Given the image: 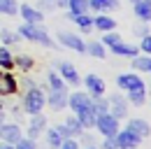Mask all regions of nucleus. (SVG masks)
<instances>
[{"instance_id":"cd10ccee","label":"nucleus","mask_w":151,"mask_h":149,"mask_svg":"<svg viewBox=\"0 0 151 149\" xmlns=\"http://www.w3.org/2000/svg\"><path fill=\"white\" fill-rule=\"evenodd\" d=\"M132 68L151 74V56H132Z\"/></svg>"},{"instance_id":"f704fd0d","label":"nucleus","mask_w":151,"mask_h":149,"mask_svg":"<svg viewBox=\"0 0 151 149\" xmlns=\"http://www.w3.org/2000/svg\"><path fill=\"white\" fill-rule=\"evenodd\" d=\"M40 12H51V9H58V0H40L37 2Z\"/></svg>"},{"instance_id":"7ed1b4c3","label":"nucleus","mask_w":151,"mask_h":149,"mask_svg":"<svg viewBox=\"0 0 151 149\" xmlns=\"http://www.w3.org/2000/svg\"><path fill=\"white\" fill-rule=\"evenodd\" d=\"M44 105H47V95L42 93L40 86H33V89L28 91V95H26V100H23L26 112H28L30 116H33V114H40V112L44 110Z\"/></svg>"},{"instance_id":"4468645a","label":"nucleus","mask_w":151,"mask_h":149,"mask_svg":"<svg viewBox=\"0 0 151 149\" xmlns=\"http://www.w3.org/2000/svg\"><path fill=\"white\" fill-rule=\"evenodd\" d=\"M126 128L130 130V133H135V135H139V137H149V135H151L149 121H144V119H139V116H132V119H128Z\"/></svg>"},{"instance_id":"412c9836","label":"nucleus","mask_w":151,"mask_h":149,"mask_svg":"<svg viewBox=\"0 0 151 149\" xmlns=\"http://www.w3.org/2000/svg\"><path fill=\"white\" fill-rule=\"evenodd\" d=\"M65 7L70 9L68 12V19H70V17H75V14L88 12V0H65Z\"/></svg>"},{"instance_id":"e433bc0d","label":"nucleus","mask_w":151,"mask_h":149,"mask_svg":"<svg viewBox=\"0 0 151 149\" xmlns=\"http://www.w3.org/2000/svg\"><path fill=\"white\" fill-rule=\"evenodd\" d=\"M139 51H144L147 56H151V35H149V33L142 37V42H139Z\"/></svg>"},{"instance_id":"ea45409f","label":"nucleus","mask_w":151,"mask_h":149,"mask_svg":"<svg viewBox=\"0 0 151 149\" xmlns=\"http://www.w3.org/2000/svg\"><path fill=\"white\" fill-rule=\"evenodd\" d=\"M102 149H116V142H114V137H105V142H102Z\"/></svg>"},{"instance_id":"c756f323","label":"nucleus","mask_w":151,"mask_h":149,"mask_svg":"<svg viewBox=\"0 0 151 149\" xmlns=\"http://www.w3.org/2000/svg\"><path fill=\"white\" fill-rule=\"evenodd\" d=\"M91 105H93L95 114L109 112V100H107V98H102V95H91Z\"/></svg>"},{"instance_id":"9b49d317","label":"nucleus","mask_w":151,"mask_h":149,"mask_svg":"<svg viewBox=\"0 0 151 149\" xmlns=\"http://www.w3.org/2000/svg\"><path fill=\"white\" fill-rule=\"evenodd\" d=\"M68 89H60V91H51L49 93V98H47V105L51 107L54 112H60L68 107Z\"/></svg>"},{"instance_id":"c85d7f7f","label":"nucleus","mask_w":151,"mask_h":149,"mask_svg":"<svg viewBox=\"0 0 151 149\" xmlns=\"http://www.w3.org/2000/svg\"><path fill=\"white\" fill-rule=\"evenodd\" d=\"M14 68V56L9 54L7 47H0V70H12Z\"/></svg>"},{"instance_id":"ddd939ff","label":"nucleus","mask_w":151,"mask_h":149,"mask_svg":"<svg viewBox=\"0 0 151 149\" xmlns=\"http://www.w3.org/2000/svg\"><path fill=\"white\" fill-rule=\"evenodd\" d=\"M17 91H19L17 77L9 72H0V95H14Z\"/></svg>"},{"instance_id":"423d86ee","label":"nucleus","mask_w":151,"mask_h":149,"mask_svg":"<svg viewBox=\"0 0 151 149\" xmlns=\"http://www.w3.org/2000/svg\"><path fill=\"white\" fill-rule=\"evenodd\" d=\"M107 100H109V114H114L119 121L128 116V100H126L121 93H112Z\"/></svg>"},{"instance_id":"f257e3e1","label":"nucleus","mask_w":151,"mask_h":149,"mask_svg":"<svg viewBox=\"0 0 151 149\" xmlns=\"http://www.w3.org/2000/svg\"><path fill=\"white\" fill-rule=\"evenodd\" d=\"M17 33H19V37L28 40V42H35V44H42V47H56V42L49 37V33L42 26H37V23H26L23 21Z\"/></svg>"},{"instance_id":"a878e982","label":"nucleus","mask_w":151,"mask_h":149,"mask_svg":"<svg viewBox=\"0 0 151 149\" xmlns=\"http://www.w3.org/2000/svg\"><path fill=\"white\" fill-rule=\"evenodd\" d=\"M128 93V103L135 105V107H139V105H144V98H147V86H139V89H132V91H126Z\"/></svg>"},{"instance_id":"393cba45","label":"nucleus","mask_w":151,"mask_h":149,"mask_svg":"<svg viewBox=\"0 0 151 149\" xmlns=\"http://www.w3.org/2000/svg\"><path fill=\"white\" fill-rule=\"evenodd\" d=\"M63 140H65V135H63V130L58 128V126H54V128L47 130V145H49L51 149H58Z\"/></svg>"},{"instance_id":"4be33fe9","label":"nucleus","mask_w":151,"mask_h":149,"mask_svg":"<svg viewBox=\"0 0 151 149\" xmlns=\"http://www.w3.org/2000/svg\"><path fill=\"white\" fill-rule=\"evenodd\" d=\"M70 19L79 26L81 33H91V30H93V17H88V12H84V14H75V17H70Z\"/></svg>"},{"instance_id":"58836bf2","label":"nucleus","mask_w":151,"mask_h":149,"mask_svg":"<svg viewBox=\"0 0 151 149\" xmlns=\"http://www.w3.org/2000/svg\"><path fill=\"white\" fill-rule=\"evenodd\" d=\"M135 35H139V37H144L147 33H149V23H144L142 21V26H135V30H132Z\"/></svg>"},{"instance_id":"b1692460","label":"nucleus","mask_w":151,"mask_h":149,"mask_svg":"<svg viewBox=\"0 0 151 149\" xmlns=\"http://www.w3.org/2000/svg\"><path fill=\"white\" fill-rule=\"evenodd\" d=\"M121 7L119 0H88V9L93 12H105V9H116Z\"/></svg>"},{"instance_id":"2eb2a0df","label":"nucleus","mask_w":151,"mask_h":149,"mask_svg":"<svg viewBox=\"0 0 151 149\" xmlns=\"http://www.w3.org/2000/svg\"><path fill=\"white\" fill-rule=\"evenodd\" d=\"M47 128V116L40 112V114H33V119H30V124H28V137L30 140H37V135H42Z\"/></svg>"},{"instance_id":"7c9ffc66","label":"nucleus","mask_w":151,"mask_h":149,"mask_svg":"<svg viewBox=\"0 0 151 149\" xmlns=\"http://www.w3.org/2000/svg\"><path fill=\"white\" fill-rule=\"evenodd\" d=\"M0 14H7V17L19 14V5H17V0H0Z\"/></svg>"},{"instance_id":"bb28decb","label":"nucleus","mask_w":151,"mask_h":149,"mask_svg":"<svg viewBox=\"0 0 151 149\" xmlns=\"http://www.w3.org/2000/svg\"><path fill=\"white\" fill-rule=\"evenodd\" d=\"M63 126H65V130H68V135H70V137H75V135H84V126L79 124V119H77V116H68Z\"/></svg>"},{"instance_id":"0eeeda50","label":"nucleus","mask_w":151,"mask_h":149,"mask_svg":"<svg viewBox=\"0 0 151 149\" xmlns=\"http://www.w3.org/2000/svg\"><path fill=\"white\" fill-rule=\"evenodd\" d=\"M21 137H23V133H21L19 124H0V140H2V142L17 145Z\"/></svg>"},{"instance_id":"a211bd4d","label":"nucleus","mask_w":151,"mask_h":149,"mask_svg":"<svg viewBox=\"0 0 151 149\" xmlns=\"http://www.w3.org/2000/svg\"><path fill=\"white\" fill-rule=\"evenodd\" d=\"M135 17L144 23H151V0H137L135 2Z\"/></svg>"},{"instance_id":"4c0bfd02","label":"nucleus","mask_w":151,"mask_h":149,"mask_svg":"<svg viewBox=\"0 0 151 149\" xmlns=\"http://www.w3.org/2000/svg\"><path fill=\"white\" fill-rule=\"evenodd\" d=\"M58 149H79V142H77V137H65Z\"/></svg>"},{"instance_id":"aec40b11","label":"nucleus","mask_w":151,"mask_h":149,"mask_svg":"<svg viewBox=\"0 0 151 149\" xmlns=\"http://www.w3.org/2000/svg\"><path fill=\"white\" fill-rule=\"evenodd\" d=\"M93 28L107 33V30H114V28H116V21H114L112 17H107V14H98V17H93Z\"/></svg>"},{"instance_id":"6ab92c4d","label":"nucleus","mask_w":151,"mask_h":149,"mask_svg":"<svg viewBox=\"0 0 151 149\" xmlns=\"http://www.w3.org/2000/svg\"><path fill=\"white\" fill-rule=\"evenodd\" d=\"M75 116L79 119V124L84 126V130L86 128H93V124H95V110L93 107H86V110H79V112H75Z\"/></svg>"},{"instance_id":"2f4dec72","label":"nucleus","mask_w":151,"mask_h":149,"mask_svg":"<svg viewBox=\"0 0 151 149\" xmlns=\"http://www.w3.org/2000/svg\"><path fill=\"white\" fill-rule=\"evenodd\" d=\"M47 79H49V89H51V91H60V89H65V82H63L60 74H56V70H51Z\"/></svg>"},{"instance_id":"6e6552de","label":"nucleus","mask_w":151,"mask_h":149,"mask_svg":"<svg viewBox=\"0 0 151 149\" xmlns=\"http://www.w3.org/2000/svg\"><path fill=\"white\" fill-rule=\"evenodd\" d=\"M116 86L123 89V91H132V89L144 86V82L139 79L137 72H126V74H119V77H116Z\"/></svg>"},{"instance_id":"a19ab883","label":"nucleus","mask_w":151,"mask_h":149,"mask_svg":"<svg viewBox=\"0 0 151 149\" xmlns=\"http://www.w3.org/2000/svg\"><path fill=\"white\" fill-rule=\"evenodd\" d=\"M0 149H14V145H7V142H2V145H0Z\"/></svg>"},{"instance_id":"473e14b6","label":"nucleus","mask_w":151,"mask_h":149,"mask_svg":"<svg viewBox=\"0 0 151 149\" xmlns=\"http://www.w3.org/2000/svg\"><path fill=\"white\" fill-rule=\"evenodd\" d=\"M19 33H14V30H7V28L0 30V42H5V44H19Z\"/></svg>"},{"instance_id":"f3484780","label":"nucleus","mask_w":151,"mask_h":149,"mask_svg":"<svg viewBox=\"0 0 151 149\" xmlns=\"http://www.w3.org/2000/svg\"><path fill=\"white\" fill-rule=\"evenodd\" d=\"M112 54L116 56H126V58H132V56L139 54V47H135V44H128V42H123V40H119V42H114L112 47H107Z\"/></svg>"},{"instance_id":"79ce46f5","label":"nucleus","mask_w":151,"mask_h":149,"mask_svg":"<svg viewBox=\"0 0 151 149\" xmlns=\"http://www.w3.org/2000/svg\"><path fill=\"white\" fill-rule=\"evenodd\" d=\"M86 149H98V147H95V145H88V147H86Z\"/></svg>"},{"instance_id":"39448f33","label":"nucleus","mask_w":151,"mask_h":149,"mask_svg":"<svg viewBox=\"0 0 151 149\" xmlns=\"http://www.w3.org/2000/svg\"><path fill=\"white\" fill-rule=\"evenodd\" d=\"M58 42H63V47H68V49H72V51L86 54V42L79 35L70 33V30H58Z\"/></svg>"},{"instance_id":"72a5a7b5","label":"nucleus","mask_w":151,"mask_h":149,"mask_svg":"<svg viewBox=\"0 0 151 149\" xmlns=\"http://www.w3.org/2000/svg\"><path fill=\"white\" fill-rule=\"evenodd\" d=\"M14 65H19L21 70H30V68L35 65V61H33L30 56H19V58H14Z\"/></svg>"},{"instance_id":"5701e85b","label":"nucleus","mask_w":151,"mask_h":149,"mask_svg":"<svg viewBox=\"0 0 151 149\" xmlns=\"http://www.w3.org/2000/svg\"><path fill=\"white\" fill-rule=\"evenodd\" d=\"M86 54L93 56V58H98V61H102L105 56H107V47L102 44V42H86Z\"/></svg>"},{"instance_id":"9d476101","label":"nucleus","mask_w":151,"mask_h":149,"mask_svg":"<svg viewBox=\"0 0 151 149\" xmlns=\"http://www.w3.org/2000/svg\"><path fill=\"white\" fill-rule=\"evenodd\" d=\"M68 107H72V112L93 107V105H91V95H88V93H81V91L70 93V95H68Z\"/></svg>"},{"instance_id":"c9c22d12","label":"nucleus","mask_w":151,"mask_h":149,"mask_svg":"<svg viewBox=\"0 0 151 149\" xmlns=\"http://www.w3.org/2000/svg\"><path fill=\"white\" fill-rule=\"evenodd\" d=\"M14 149H37V145H35V140H30V137H21L19 142L14 145Z\"/></svg>"},{"instance_id":"c03bdc74","label":"nucleus","mask_w":151,"mask_h":149,"mask_svg":"<svg viewBox=\"0 0 151 149\" xmlns=\"http://www.w3.org/2000/svg\"><path fill=\"white\" fill-rule=\"evenodd\" d=\"M130 2H132V5H135V2H137V0H130Z\"/></svg>"},{"instance_id":"37998d69","label":"nucleus","mask_w":151,"mask_h":149,"mask_svg":"<svg viewBox=\"0 0 151 149\" xmlns=\"http://www.w3.org/2000/svg\"><path fill=\"white\" fill-rule=\"evenodd\" d=\"M0 124H5V121H2V112H0Z\"/></svg>"},{"instance_id":"1a4fd4ad","label":"nucleus","mask_w":151,"mask_h":149,"mask_svg":"<svg viewBox=\"0 0 151 149\" xmlns=\"http://www.w3.org/2000/svg\"><path fill=\"white\" fill-rule=\"evenodd\" d=\"M56 68H58V74L63 77V82H68V84H72V86H77V84L81 82V77H79V72H77V68L72 63L63 61V63H58Z\"/></svg>"},{"instance_id":"f03ea898","label":"nucleus","mask_w":151,"mask_h":149,"mask_svg":"<svg viewBox=\"0 0 151 149\" xmlns=\"http://www.w3.org/2000/svg\"><path fill=\"white\" fill-rule=\"evenodd\" d=\"M95 128L100 130L105 137H114L116 133H119V128H121V124H119V119L114 116V114H109V112H102V114H98L95 116Z\"/></svg>"},{"instance_id":"dca6fc26","label":"nucleus","mask_w":151,"mask_h":149,"mask_svg":"<svg viewBox=\"0 0 151 149\" xmlns=\"http://www.w3.org/2000/svg\"><path fill=\"white\" fill-rule=\"evenodd\" d=\"M19 12H21V17H23L26 23H37V26H42V21H44V12H40L37 7H33V5H21Z\"/></svg>"},{"instance_id":"f8f14e48","label":"nucleus","mask_w":151,"mask_h":149,"mask_svg":"<svg viewBox=\"0 0 151 149\" xmlns=\"http://www.w3.org/2000/svg\"><path fill=\"white\" fill-rule=\"evenodd\" d=\"M84 84H86V91L88 95H105V82L100 79V74H86L84 79H81Z\"/></svg>"},{"instance_id":"20e7f679","label":"nucleus","mask_w":151,"mask_h":149,"mask_svg":"<svg viewBox=\"0 0 151 149\" xmlns=\"http://www.w3.org/2000/svg\"><path fill=\"white\" fill-rule=\"evenodd\" d=\"M114 142H116V149H137L139 142H142V137L130 133L128 128H123V130L119 128V133L114 135Z\"/></svg>"},{"instance_id":"a18cd8bd","label":"nucleus","mask_w":151,"mask_h":149,"mask_svg":"<svg viewBox=\"0 0 151 149\" xmlns=\"http://www.w3.org/2000/svg\"><path fill=\"white\" fill-rule=\"evenodd\" d=\"M0 112H2V103H0Z\"/></svg>"}]
</instances>
